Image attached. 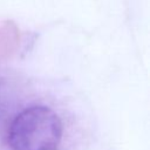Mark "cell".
Listing matches in <instances>:
<instances>
[{"mask_svg":"<svg viewBox=\"0 0 150 150\" xmlns=\"http://www.w3.org/2000/svg\"><path fill=\"white\" fill-rule=\"evenodd\" d=\"M62 134V122L53 109L33 105L13 120L8 143L12 150H57Z\"/></svg>","mask_w":150,"mask_h":150,"instance_id":"1","label":"cell"}]
</instances>
